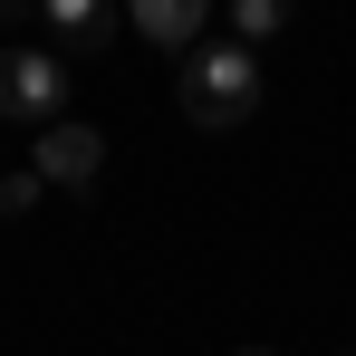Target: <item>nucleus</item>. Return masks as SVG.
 Masks as SVG:
<instances>
[{"label":"nucleus","mask_w":356,"mask_h":356,"mask_svg":"<svg viewBox=\"0 0 356 356\" xmlns=\"http://www.w3.org/2000/svg\"><path fill=\"white\" fill-rule=\"evenodd\" d=\"M174 97H183V116L193 125H241V116H260V58L241 49V39H202L193 58L174 67Z\"/></svg>","instance_id":"obj_1"},{"label":"nucleus","mask_w":356,"mask_h":356,"mask_svg":"<svg viewBox=\"0 0 356 356\" xmlns=\"http://www.w3.org/2000/svg\"><path fill=\"white\" fill-rule=\"evenodd\" d=\"M67 58L58 49H0V116H19V125H67Z\"/></svg>","instance_id":"obj_2"},{"label":"nucleus","mask_w":356,"mask_h":356,"mask_svg":"<svg viewBox=\"0 0 356 356\" xmlns=\"http://www.w3.org/2000/svg\"><path fill=\"white\" fill-rule=\"evenodd\" d=\"M29 174L49 183V193H87V183L106 174V135H97V125H49V135H39V154H29Z\"/></svg>","instance_id":"obj_3"},{"label":"nucleus","mask_w":356,"mask_h":356,"mask_svg":"<svg viewBox=\"0 0 356 356\" xmlns=\"http://www.w3.org/2000/svg\"><path fill=\"white\" fill-rule=\"evenodd\" d=\"M135 29H145L154 49L193 58V49H202V0H135Z\"/></svg>","instance_id":"obj_4"},{"label":"nucleus","mask_w":356,"mask_h":356,"mask_svg":"<svg viewBox=\"0 0 356 356\" xmlns=\"http://www.w3.org/2000/svg\"><path fill=\"white\" fill-rule=\"evenodd\" d=\"M39 19H49L58 49H106V39H116V10H106V0H49Z\"/></svg>","instance_id":"obj_5"},{"label":"nucleus","mask_w":356,"mask_h":356,"mask_svg":"<svg viewBox=\"0 0 356 356\" xmlns=\"http://www.w3.org/2000/svg\"><path fill=\"white\" fill-rule=\"evenodd\" d=\"M280 19H289L280 0H232V39H241V49H250V39H270Z\"/></svg>","instance_id":"obj_6"},{"label":"nucleus","mask_w":356,"mask_h":356,"mask_svg":"<svg viewBox=\"0 0 356 356\" xmlns=\"http://www.w3.org/2000/svg\"><path fill=\"white\" fill-rule=\"evenodd\" d=\"M39 193H49L39 174H0V212H39Z\"/></svg>","instance_id":"obj_7"},{"label":"nucleus","mask_w":356,"mask_h":356,"mask_svg":"<svg viewBox=\"0 0 356 356\" xmlns=\"http://www.w3.org/2000/svg\"><path fill=\"white\" fill-rule=\"evenodd\" d=\"M241 356H270V347H241Z\"/></svg>","instance_id":"obj_8"}]
</instances>
